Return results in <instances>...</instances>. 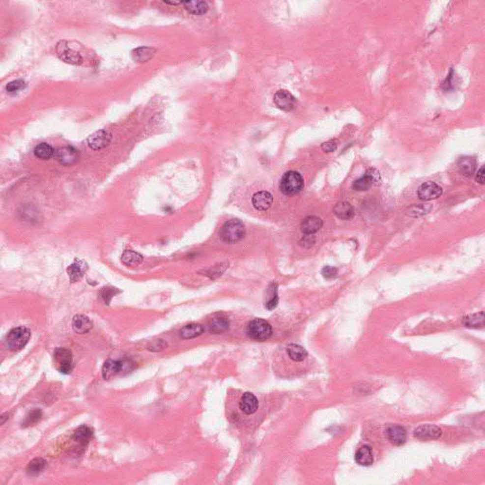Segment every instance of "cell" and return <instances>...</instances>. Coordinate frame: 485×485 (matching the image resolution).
I'll list each match as a JSON object with an SVG mask.
<instances>
[{
    "instance_id": "8fae6325",
    "label": "cell",
    "mask_w": 485,
    "mask_h": 485,
    "mask_svg": "<svg viewBox=\"0 0 485 485\" xmlns=\"http://www.w3.org/2000/svg\"><path fill=\"white\" fill-rule=\"evenodd\" d=\"M273 100H274V104L278 108L286 112L292 111L295 108L297 103L296 98L290 92L285 89L277 92L274 95Z\"/></svg>"
},
{
    "instance_id": "f35d334b",
    "label": "cell",
    "mask_w": 485,
    "mask_h": 485,
    "mask_svg": "<svg viewBox=\"0 0 485 485\" xmlns=\"http://www.w3.org/2000/svg\"><path fill=\"white\" fill-rule=\"evenodd\" d=\"M322 275L324 278L326 279H332L334 277H336L337 274H338V269L336 267H333V266H324L322 268V271H321Z\"/></svg>"
},
{
    "instance_id": "7c38bea8",
    "label": "cell",
    "mask_w": 485,
    "mask_h": 485,
    "mask_svg": "<svg viewBox=\"0 0 485 485\" xmlns=\"http://www.w3.org/2000/svg\"><path fill=\"white\" fill-rule=\"evenodd\" d=\"M379 173L376 172V171L373 169H370L366 171V173L361 176L360 178L356 179L353 183V189L357 192H364L368 191L375 181L378 180Z\"/></svg>"
},
{
    "instance_id": "d590c367",
    "label": "cell",
    "mask_w": 485,
    "mask_h": 485,
    "mask_svg": "<svg viewBox=\"0 0 485 485\" xmlns=\"http://www.w3.org/2000/svg\"><path fill=\"white\" fill-rule=\"evenodd\" d=\"M24 86H25V82L23 80H14L7 85L6 90L9 93H16L23 89Z\"/></svg>"
},
{
    "instance_id": "7a4b0ae2",
    "label": "cell",
    "mask_w": 485,
    "mask_h": 485,
    "mask_svg": "<svg viewBox=\"0 0 485 485\" xmlns=\"http://www.w3.org/2000/svg\"><path fill=\"white\" fill-rule=\"evenodd\" d=\"M303 178L301 173L296 171H286L280 181V190L286 196L299 194L303 189Z\"/></svg>"
},
{
    "instance_id": "277c9868",
    "label": "cell",
    "mask_w": 485,
    "mask_h": 485,
    "mask_svg": "<svg viewBox=\"0 0 485 485\" xmlns=\"http://www.w3.org/2000/svg\"><path fill=\"white\" fill-rule=\"evenodd\" d=\"M220 235L225 242L236 243L246 235V228L241 221L231 219L224 224Z\"/></svg>"
},
{
    "instance_id": "9a60e30c",
    "label": "cell",
    "mask_w": 485,
    "mask_h": 485,
    "mask_svg": "<svg viewBox=\"0 0 485 485\" xmlns=\"http://www.w3.org/2000/svg\"><path fill=\"white\" fill-rule=\"evenodd\" d=\"M239 407L241 411L247 415H251L258 410L259 402L256 396L251 393H246L241 397Z\"/></svg>"
},
{
    "instance_id": "4dcf8cb0",
    "label": "cell",
    "mask_w": 485,
    "mask_h": 485,
    "mask_svg": "<svg viewBox=\"0 0 485 485\" xmlns=\"http://www.w3.org/2000/svg\"><path fill=\"white\" fill-rule=\"evenodd\" d=\"M463 323L466 327L479 328L484 326V313L469 315L464 318Z\"/></svg>"
},
{
    "instance_id": "f1b7e54d",
    "label": "cell",
    "mask_w": 485,
    "mask_h": 485,
    "mask_svg": "<svg viewBox=\"0 0 485 485\" xmlns=\"http://www.w3.org/2000/svg\"><path fill=\"white\" fill-rule=\"evenodd\" d=\"M47 466V461L42 458H35L30 460L27 466V474L29 476H35L42 472Z\"/></svg>"
},
{
    "instance_id": "7bdbcfd3",
    "label": "cell",
    "mask_w": 485,
    "mask_h": 485,
    "mask_svg": "<svg viewBox=\"0 0 485 485\" xmlns=\"http://www.w3.org/2000/svg\"><path fill=\"white\" fill-rule=\"evenodd\" d=\"M165 4H168V5H178V4H182V2H170V1H164Z\"/></svg>"
},
{
    "instance_id": "f546056e",
    "label": "cell",
    "mask_w": 485,
    "mask_h": 485,
    "mask_svg": "<svg viewBox=\"0 0 485 485\" xmlns=\"http://www.w3.org/2000/svg\"><path fill=\"white\" fill-rule=\"evenodd\" d=\"M33 153L40 159H50L54 155V150L51 145L42 143L34 148Z\"/></svg>"
},
{
    "instance_id": "ba28073f",
    "label": "cell",
    "mask_w": 485,
    "mask_h": 485,
    "mask_svg": "<svg viewBox=\"0 0 485 485\" xmlns=\"http://www.w3.org/2000/svg\"><path fill=\"white\" fill-rule=\"evenodd\" d=\"M55 158L60 164L64 166H70L79 160L80 153L77 149L71 146H66L59 148L55 152Z\"/></svg>"
},
{
    "instance_id": "5bb4252c",
    "label": "cell",
    "mask_w": 485,
    "mask_h": 485,
    "mask_svg": "<svg viewBox=\"0 0 485 485\" xmlns=\"http://www.w3.org/2000/svg\"><path fill=\"white\" fill-rule=\"evenodd\" d=\"M386 435L389 441L394 446H403L406 443V429L401 426L398 425L390 426L386 430Z\"/></svg>"
},
{
    "instance_id": "b9f144b4",
    "label": "cell",
    "mask_w": 485,
    "mask_h": 485,
    "mask_svg": "<svg viewBox=\"0 0 485 485\" xmlns=\"http://www.w3.org/2000/svg\"><path fill=\"white\" fill-rule=\"evenodd\" d=\"M7 415H8V413H6V414H2V415H1V417H0V418H1V425H3V424L5 423V421H6V420L9 419V417H6Z\"/></svg>"
},
{
    "instance_id": "836d02e7",
    "label": "cell",
    "mask_w": 485,
    "mask_h": 485,
    "mask_svg": "<svg viewBox=\"0 0 485 485\" xmlns=\"http://www.w3.org/2000/svg\"><path fill=\"white\" fill-rule=\"evenodd\" d=\"M269 298H268V301L265 303V307L266 309L268 310H273L274 308H276V306L278 305V302H279V297H278V292H277V285H272L271 287H269Z\"/></svg>"
},
{
    "instance_id": "44dd1931",
    "label": "cell",
    "mask_w": 485,
    "mask_h": 485,
    "mask_svg": "<svg viewBox=\"0 0 485 485\" xmlns=\"http://www.w3.org/2000/svg\"><path fill=\"white\" fill-rule=\"evenodd\" d=\"M355 461L362 466H370L373 462V455L371 446H361L355 453Z\"/></svg>"
},
{
    "instance_id": "ac0fdd59",
    "label": "cell",
    "mask_w": 485,
    "mask_h": 485,
    "mask_svg": "<svg viewBox=\"0 0 485 485\" xmlns=\"http://www.w3.org/2000/svg\"><path fill=\"white\" fill-rule=\"evenodd\" d=\"M93 438V429L87 426H81L72 435V439L82 447L87 446Z\"/></svg>"
},
{
    "instance_id": "8992f818",
    "label": "cell",
    "mask_w": 485,
    "mask_h": 485,
    "mask_svg": "<svg viewBox=\"0 0 485 485\" xmlns=\"http://www.w3.org/2000/svg\"><path fill=\"white\" fill-rule=\"evenodd\" d=\"M53 360L58 371L64 374L70 373L73 361L71 351L66 348H56L53 353Z\"/></svg>"
},
{
    "instance_id": "d4e9b609",
    "label": "cell",
    "mask_w": 485,
    "mask_h": 485,
    "mask_svg": "<svg viewBox=\"0 0 485 485\" xmlns=\"http://www.w3.org/2000/svg\"><path fill=\"white\" fill-rule=\"evenodd\" d=\"M184 8L188 11V13H193L196 15H201L207 13L209 10V5L205 1H186L182 2Z\"/></svg>"
},
{
    "instance_id": "1f68e13d",
    "label": "cell",
    "mask_w": 485,
    "mask_h": 485,
    "mask_svg": "<svg viewBox=\"0 0 485 485\" xmlns=\"http://www.w3.org/2000/svg\"><path fill=\"white\" fill-rule=\"evenodd\" d=\"M475 160L471 158H460L459 161V168L462 173L465 175H471L475 170Z\"/></svg>"
},
{
    "instance_id": "7402d4cb",
    "label": "cell",
    "mask_w": 485,
    "mask_h": 485,
    "mask_svg": "<svg viewBox=\"0 0 485 485\" xmlns=\"http://www.w3.org/2000/svg\"><path fill=\"white\" fill-rule=\"evenodd\" d=\"M156 49L150 48V47H141L138 49H135L132 52V58L134 59L135 62L138 63H145L148 62L153 56L156 54Z\"/></svg>"
},
{
    "instance_id": "8d00e7d4",
    "label": "cell",
    "mask_w": 485,
    "mask_h": 485,
    "mask_svg": "<svg viewBox=\"0 0 485 485\" xmlns=\"http://www.w3.org/2000/svg\"><path fill=\"white\" fill-rule=\"evenodd\" d=\"M118 293H119V291L115 287H104L101 292V295H102V298L104 299L105 303L109 304L112 298L114 296H116Z\"/></svg>"
},
{
    "instance_id": "484cf974",
    "label": "cell",
    "mask_w": 485,
    "mask_h": 485,
    "mask_svg": "<svg viewBox=\"0 0 485 485\" xmlns=\"http://www.w3.org/2000/svg\"><path fill=\"white\" fill-rule=\"evenodd\" d=\"M204 332V327L197 323H191L184 326L180 331L179 335L183 340H191L201 336Z\"/></svg>"
},
{
    "instance_id": "6da1fadb",
    "label": "cell",
    "mask_w": 485,
    "mask_h": 485,
    "mask_svg": "<svg viewBox=\"0 0 485 485\" xmlns=\"http://www.w3.org/2000/svg\"><path fill=\"white\" fill-rule=\"evenodd\" d=\"M30 339V330L29 328L20 326L13 328L5 339V346L10 351H19L23 349Z\"/></svg>"
},
{
    "instance_id": "3957f363",
    "label": "cell",
    "mask_w": 485,
    "mask_h": 485,
    "mask_svg": "<svg viewBox=\"0 0 485 485\" xmlns=\"http://www.w3.org/2000/svg\"><path fill=\"white\" fill-rule=\"evenodd\" d=\"M247 336L250 340L256 341H265L272 336V327L264 319L256 318L251 320L246 329Z\"/></svg>"
},
{
    "instance_id": "2e32d148",
    "label": "cell",
    "mask_w": 485,
    "mask_h": 485,
    "mask_svg": "<svg viewBox=\"0 0 485 485\" xmlns=\"http://www.w3.org/2000/svg\"><path fill=\"white\" fill-rule=\"evenodd\" d=\"M273 203V197L270 193L261 191L252 197V205L256 210L264 211L270 209Z\"/></svg>"
},
{
    "instance_id": "4316f807",
    "label": "cell",
    "mask_w": 485,
    "mask_h": 485,
    "mask_svg": "<svg viewBox=\"0 0 485 485\" xmlns=\"http://www.w3.org/2000/svg\"><path fill=\"white\" fill-rule=\"evenodd\" d=\"M143 256L133 250H125L121 255V262L128 266H137L143 262Z\"/></svg>"
},
{
    "instance_id": "52a82bcc",
    "label": "cell",
    "mask_w": 485,
    "mask_h": 485,
    "mask_svg": "<svg viewBox=\"0 0 485 485\" xmlns=\"http://www.w3.org/2000/svg\"><path fill=\"white\" fill-rule=\"evenodd\" d=\"M56 53L58 57L66 64L81 65L83 63V57L78 52L72 50L66 41H60L56 45Z\"/></svg>"
},
{
    "instance_id": "60d3db41",
    "label": "cell",
    "mask_w": 485,
    "mask_h": 485,
    "mask_svg": "<svg viewBox=\"0 0 485 485\" xmlns=\"http://www.w3.org/2000/svg\"><path fill=\"white\" fill-rule=\"evenodd\" d=\"M476 181L480 184H485V166L481 167V169L478 171V173L476 175Z\"/></svg>"
},
{
    "instance_id": "603a6c76",
    "label": "cell",
    "mask_w": 485,
    "mask_h": 485,
    "mask_svg": "<svg viewBox=\"0 0 485 485\" xmlns=\"http://www.w3.org/2000/svg\"><path fill=\"white\" fill-rule=\"evenodd\" d=\"M334 213L341 220H349L354 217V210L350 203L340 202L335 206Z\"/></svg>"
},
{
    "instance_id": "9c48e42d",
    "label": "cell",
    "mask_w": 485,
    "mask_h": 485,
    "mask_svg": "<svg viewBox=\"0 0 485 485\" xmlns=\"http://www.w3.org/2000/svg\"><path fill=\"white\" fill-rule=\"evenodd\" d=\"M417 195L421 200L429 201L437 199L443 195V189L440 185L432 181H428L422 184L418 188Z\"/></svg>"
},
{
    "instance_id": "83f0119b",
    "label": "cell",
    "mask_w": 485,
    "mask_h": 485,
    "mask_svg": "<svg viewBox=\"0 0 485 485\" xmlns=\"http://www.w3.org/2000/svg\"><path fill=\"white\" fill-rule=\"evenodd\" d=\"M287 354H288L289 357L293 361H296V362L303 361L307 356L306 350L302 346L297 345V344H290L287 347Z\"/></svg>"
},
{
    "instance_id": "4fadbf2b",
    "label": "cell",
    "mask_w": 485,
    "mask_h": 485,
    "mask_svg": "<svg viewBox=\"0 0 485 485\" xmlns=\"http://www.w3.org/2000/svg\"><path fill=\"white\" fill-rule=\"evenodd\" d=\"M442 429L433 425H424L414 430V437L422 441H431L440 438Z\"/></svg>"
},
{
    "instance_id": "d6986e66",
    "label": "cell",
    "mask_w": 485,
    "mask_h": 485,
    "mask_svg": "<svg viewBox=\"0 0 485 485\" xmlns=\"http://www.w3.org/2000/svg\"><path fill=\"white\" fill-rule=\"evenodd\" d=\"M92 327H93V323L88 316L85 315H74L72 319V328L75 333L80 335L86 334L89 332Z\"/></svg>"
},
{
    "instance_id": "e0dca14e",
    "label": "cell",
    "mask_w": 485,
    "mask_h": 485,
    "mask_svg": "<svg viewBox=\"0 0 485 485\" xmlns=\"http://www.w3.org/2000/svg\"><path fill=\"white\" fill-rule=\"evenodd\" d=\"M322 220L316 216H308L302 221L301 228L302 233L306 235H312L317 232L322 228Z\"/></svg>"
},
{
    "instance_id": "74e56055",
    "label": "cell",
    "mask_w": 485,
    "mask_h": 485,
    "mask_svg": "<svg viewBox=\"0 0 485 485\" xmlns=\"http://www.w3.org/2000/svg\"><path fill=\"white\" fill-rule=\"evenodd\" d=\"M167 347H168V344H167L166 341H162V340H158V341L151 342L149 344V346H148V350L149 351H152V352H159V351L164 350Z\"/></svg>"
},
{
    "instance_id": "ab89813d",
    "label": "cell",
    "mask_w": 485,
    "mask_h": 485,
    "mask_svg": "<svg viewBox=\"0 0 485 485\" xmlns=\"http://www.w3.org/2000/svg\"><path fill=\"white\" fill-rule=\"evenodd\" d=\"M337 147H338V144H337V142L332 140V141H329V142H326L324 143L321 144V149L326 152V153H332L334 151L337 150Z\"/></svg>"
},
{
    "instance_id": "e575fe53",
    "label": "cell",
    "mask_w": 485,
    "mask_h": 485,
    "mask_svg": "<svg viewBox=\"0 0 485 485\" xmlns=\"http://www.w3.org/2000/svg\"><path fill=\"white\" fill-rule=\"evenodd\" d=\"M432 209V207L430 205H418V206H414L412 207L410 210H409V214L411 216H421V215H424V214H427L428 213L430 210Z\"/></svg>"
},
{
    "instance_id": "5b68a950",
    "label": "cell",
    "mask_w": 485,
    "mask_h": 485,
    "mask_svg": "<svg viewBox=\"0 0 485 485\" xmlns=\"http://www.w3.org/2000/svg\"><path fill=\"white\" fill-rule=\"evenodd\" d=\"M134 363L131 360L123 359V360H106L102 369V375L105 380H109L122 371L130 372L134 369Z\"/></svg>"
},
{
    "instance_id": "ffe728a7",
    "label": "cell",
    "mask_w": 485,
    "mask_h": 485,
    "mask_svg": "<svg viewBox=\"0 0 485 485\" xmlns=\"http://www.w3.org/2000/svg\"><path fill=\"white\" fill-rule=\"evenodd\" d=\"M87 270V264L85 261L77 260L73 262L67 268V274L69 276V280L71 283L78 282L80 279L85 275Z\"/></svg>"
},
{
    "instance_id": "cb8c5ba5",
    "label": "cell",
    "mask_w": 485,
    "mask_h": 485,
    "mask_svg": "<svg viewBox=\"0 0 485 485\" xmlns=\"http://www.w3.org/2000/svg\"><path fill=\"white\" fill-rule=\"evenodd\" d=\"M229 328V321L227 317L219 315L210 319L209 331L212 334H222Z\"/></svg>"
},
{
    "instance_id": "30bf717a",
    "label": "cell",
    "mask_w": 485,
    "mask_h": 485,
    "mask_svg": "<svg viewBox=\"0 0 485 485\" xmlns=\"http://www.w3.org/2000/svg\"><path fill=\"white\" fill-rule=\"evenodd\" d=\"M112 135L106 130H100L90 135L87 139V144L92 150H101L110 144Z\"/></svg>"
},
{
    "instance_id": "d6a6232c",
    "label": "cell",
    "mask_w": 485,
    "mask_h": 485,
    "mask_svg": "<svg viewBox=\"0 0 485 485\" xmlns=\"http://www.w3.org/2000/svg\"><path fill=\"white\" fill-rule=\"evenodd\" d=\"M42 416H43L42 410L40 408H34L27 415L26 419L22 424V428H29L30 426H33L34 424L39 422Z\"/></svg>"
}]
</instances>
